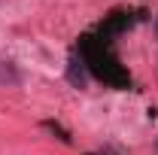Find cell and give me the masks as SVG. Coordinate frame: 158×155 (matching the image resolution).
I'll list each match as a JSON object with an SVG mask.
<instances>
[{"label": "cell", "mask_w": 158, "mask_h": 155, "mask_svg": "<svg viewBox=\"0 0 158 155\" xmlns=\"http://www.w3.org/2000/svg\"><path fill=\"white\" fill-rule=\"evenodd\" d=\"M79 49H82V64H88L91 67V73L100 76L103 82H110V85H118V88H125L131 76L122 70V64H118L110 52H106V46H103V40H94V37H82L79 43Z\"/></svg>", "instance_id": "cell-1"}, {"label": "cell", "mask_w": 158, "mask_h": 155, "mask_svg": "<svg viewBox=\"0 0 158 155\" xmlns=\"http://www.w3.org/2000/svg\"><path fill=\"white\" fill-rule=\"evenodd\" d=\"M67 82L76 85V88H85V67H82V58H70V67H67Z\"/></svg>", "instance_id": "cell-2"}, {"label": "cell", "mask_w": 158, "mask_h": 155, "mask_svg": "<svg viewBox=\"0 0 158 155\" xmlns=\"http://www.w3.org/2000/svg\"><path fill=\"white\" fill-rule=\"evenodd\" d=\"M155 27H158V21H155Z\"/></svg>", "instance_id": "cell-3"}]
</instances>
